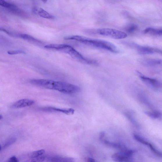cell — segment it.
<instances>
[{
	"instance_id": "20",
	"label": "cell",
	"mask_w": 162,
	"mask_h": 162,
	"mask_svg": "<svg viewBox=\"0 0 162 162\" xmlns=\"http://www.w3.org/2000/svg\"><path fill=\"white\" fill-rule=\"evenodd\" d=\"M0 6L8 8H12L14 6L12 5L5 1V0H0Z\"/></svg>"
},
{
	"instance_id": "21",
	"label": "cell",
	"mask_w": 162,
	"mask_h": 162,
	"mask_svg": "<svg viewBox=\"0 0 162 162\" xmlns=\"http://www.w3.org/2000/svg\"><path fill=\"white\" fill-rule=\"evenodd\" d=\"M16 139L15 138H12L8 139L4 144L3 147H6L12 145V144L16 142Z\"/></svg>"
},
{
	"instance_id": "27",
	"label": "cell",
	"mask_w": 162,
	"mask_h": 162,
	"mask_svg": "<svg viewBox=\"0 0 162 162\" xmlns=\"http://www.w3.org/2000/svg\"><path fill=\"white\" fill-rule=\"evenodd\" d=\"M2 118H3V116H2V115H0V120L2 119Z\"/></svg>"
},
{
	"instance_id": "5",
	"label": "cell",
	"mask_w": 162,
	"mask_h": 162,
	"mask_svg": "<svg viewBox=\"0 0 162 162\" xmlns=\"http://www.w3.org/2000/svg\"><path fill=\"white\" fill-rule=\"evenodd\" d=\"M136 152L135 150H127L121 151L114 154L112 156L113 160L116 162L132 161V156L134 153Z\"/></svg>"
},
{
	"instance_id": "7",
	"label": "cell",
	"mask_w": 162,
	"mask_h": 162,
	"mask_svg": "<svg viewBox=\"0 0 162 162\" xmlns=\"http://www.w3.org/2000/svg\"><path fill=\"white\" fill-rule=\"evenodd\" d=\"M138 51L142 55H150L154 54H161V50L155 48L150 47L140 46L138 45H135Z\"/></svg>"
},
{
	"instance_id": "3",
	"label": "cell",
	"mask_w": 162,
	"mask_h": 162,
	"mask_svg": "<svg viewBox=\"0 0 162 162\" xmlns=\"http://www.w3.org/2000/svg\"><path fill=\"white\" fill-rule=\"evenodd\" d=\"M45 48L57 50L67 54L79 62L91 65H98L97 61L86 58L70 45L66 44H50L44 46Z\"/></svg>"
},
{
	"instance_id": "25",
	"label": "cell",
	"mask_w": 162,
	"mask_h": 162,
	"mask_svg": "<svg viewBox=\"0 0 162 162\" xmlns=\"http://www.w3.org/2000/svg\"><path fill=\"white\" fill-rule=\"evenodd\" d=\"M88 161L90 162H95V161L94 159H93V158H88Z\"/></svg>"
},
{
	"instance_id": "28",
	"label": "cell",
	"mask_w": 162,
	"mask_h": 162,
	"mask_svg": "<svg viewBox=\"0 0 162 162\" xmlns=\"http://www.w3.org/2000/svg\"><path fill=\"white\" fill-rule=\"evenodd\" d=\"M1 149H2L1 146V145H0V151H1Z\"/></svg>"
},
{
	"instance_id": "13",
	"label": "cell",
	"mask_w": 162,
	"mask_h": 162,
	"mask_svg": "<svg viewBox=\"0 0 162 162\" xmlns=\"http://www.w3.org/2000/svg\"><path fill=\"white\" fill-rule=\"evenodd\" d=\"M101 141L104 142L106 145L108 146L113 147L114 148L120 149L121 151L127 149V147L124 145H121V144L111 142L103 139Z\"/></svg>"
},
{
	"instance_id": "11",
	"label": "cell",
	"mask_w": 162,
	"mask_h": 162,
	"mask_svg": "<svg viewBox=\"0 0 162 162\" xmlns=\"http://www.w3.org/2000/svg\"><path fill=\"white\" fill-rule=\"evenodd\" d=\"M19 37L25 40L33 43L37 45H41L43 44L42 42L30 35L26 34H20L19 35Z\"/></svg>"
},
{
	"instance_id": "16",
	"label": "cell",
	"mask_w": 162,
	"mask_h": 162,
	"mask_svg": "<svg viewBox=\"0 0 162 162\" xmlns=\"http://www.w3.org/2000/svg\"><path fill=\"white\" fill-rule=\"evenodd\" d=\"M145 114L147 116L153 119L160 118L161 117V113L159 111H156L153 112L145 111Z\"/></svg>"
},
{
	"instance_id": "10",
	"label": "cell",
	"mask_w": 162,
	"mask_h": 162,
	"mask_svg": "<svg viewBox=\"0 0 162 162\" xmlns=\"http://www.w3.org/2000/svg\"><path fill=\"white\" fill-rule=\"evenodd\" d=\"M34 11L36 14L44 18L48 19H54V17L42 8H36Z\"/></svg>"
},
{
	"instance_id": "17",
	"label": "cell",
	"mask_w": 162,
	"mask_h": 162,
	"mask_svg": "<svg viewBox=\"0 0 162 162\" xmlns=\"http://www.w3.org/2000/svg\"><path fill=\"white\" fill-rule=\"evenodd\" d=\"M138 26L135 24H131L126 28V31L128 33H131L137 30Z\"/></svg>"
},
{
	"instance_id": "18",
	"label": "cell",
	"mask_w": 162,
	"mask_h": 162,
	"mask_svg": "<svg viewBox=\"0 0 162 162\" xmlns=\"http://www.w3.org/2000/svg\"><path fill=\"white\" fill-rule=\"evenodd\" d=\"M133 137L134 139L136 140L137 141L143 144L144 145L149 146L150 145V143H149L148 142L146 141L145 140L141 137V136L138 135L134 134Z\"/></svg>"
},
{
	"instance_id": "26",
	"label": "cell",
	"mask_w": 162,
	"mask_h": 162,
	"mask_svg": "<svg viewBox=\"0 0 162 162\" xmlns=\"http://www.w3.org/2000/svg\"><path fill=\"white\" fill-rule=\"evenodd\" d=\"M41 1H42L43 3H47V0H41Z\"/></svg>"
},
{
	"instance_id": "24",
	"label": "cell",
	"mask_w": 162,
	"mask_h": 162,
	"mask_svg": "<svg viewBox=\"0 0 162 162\" xmlns=\"http://www.w3.org/2000/svg\"><path fill=\"white\" fill-rule=\"evenodd\" d=\"M105 135V132H102L100 133L99 139L100 140H102L103 139V138Z\"/></svg>"
},
{
	"instance_id": "19",
	"label": "cell",
	"mask_w": 162,
	"mask_h": 162,
	"mask_svg": "<svg viewBox=\"0 0 162 162\" xmlns=\"http://www.w3.org/2000/svg\"><path fill=\"white\" fill-rule=\"evenodd\" d=\"M45 151L44 149H41L32 152L31 154L30 157L32 158H37L42 155L45 153Z\"/></svg>"
},
{
	"instance_id": "8",
	"label": "cell",
	"mask_w": 162,
	"mask_h": 162,
	"mask_svg": "<svg viewBox=\"0 0 162 162\" xmlns=\"http://www.w3.org/2000/svg\"><path fill=\"white\" fill-rule=\"evenodd\" d=\"M35 103L34 101L29 99H24L20 100L14 104L13 106L16 108H21L31 106Z\"/></svg>"
},
{
	"instance_id": "12",
	"label": "cell",
	"mask_w": 162,
	"mask_h": 162,
	"mask_svg": "<svg viewBox=\"0 0 162 162\" xmlns=\"http://www.w3.org/2000/svg\"><path fill=\"white\" fill-rule=\"evenodd\" d=\"M144 33L151 35L161 36L162 35V30L161 29H156L149 27L147 28L143 31Z\"/></svg>"
},
{
	"instance_id": "14",
	"label": "cell",
	"mask_w": 162,
	"mask_h": 162,
	"mask_svg": "<svg viewBox=\"0 0 162 162\" xmlns=\"http://www.w3.org/2000/svg\"><path fill=\"white\" fill-rule=\"evenodd\" d=\"M143 63L147 66H155L161 65L162 61L160 59H146L143 60Z\"/></svg>"
},
{
	"instance_id": "1",
	"label": "cell",
	"mask_w": 162,
	"mask_h": 162,
	"mask_svg": "<svg viewBox=\"0 0 162 162\" xmlns=\"http://www.w3.org/2000/svg\"><path fill=\"white\" fill-rule=\"evenodd\" d=\"M30 82L39 87L55 90L65 94H74L81 90L78 86L65 82L46 79H33L31 80Z\"/></svg>"
},
{
	"instance_id": "6",
	"label": "cell",
	"mask_w": 162,
	"mask_h": 162,
	"mask_svg": "<svg viewBox=\"0 0 162 162\" xmlns=\"http://www.w3.org/2000/svg\"><path fill=\"white\" fill-rule=\"evenodd\" d=\"M140 78L147 86L154 89H158L161 87V83L156 79L150 78L145 76L140 72L136 71Z\"/></svg>"
},
{
	"instance_id": "22",
	"label": "cell",
	"mask_w": 162,
	"mask_h": 162,
	"mask_svg": "<svg viewBox=\"0 0 162 162\" xmlns=\"http://www.w3.org/2000/svg\"><path fill=\"white\" fill-rule=\"evenodd\" d=\"M8 53L10 55L19 54L24 53V52L21 50H10L8 52Z\"/></svg>"
},
{
	"instance_id": "9",
	"label": "cell",
	"mask_w": 162,
	"mask_h": 162,
	"mask_svg": "<svg viewBox=\"0 0 162 162\" xmlns=\"http://www.w3.org/2000/svg\"><path fill=\"white\" fill-rule=\"evenodd\" d=\"M43 109L46 111H58L68 115H73L75 111L72 108L63 109L51 107H46Z\"/></svg>"
},
{
	"instance_id": "2",
	"label": "cell",
	"mask_w": 162,
	"mask_h": 162,
	"mask_svg": "<svg viewBox=\"0 0 162 162\" xmlns=\"http://www.w3.org/2000/svg\"><path fill=\"white\" fill-rule=\"evenodd\" d=\"M66 40H74L92 47L105 50L114 53H117L118 50L116 46L112 43L102 40L89 38L82 36L72 35L64 37Z\"/></svg>"
},
{
	"instance_id": "4",
	"label": "cell",
	"mask_w": 162,
	"mask_h": 162,
	"mask_svg": "<svg viewBox=\"0 0 162 162\" xmlns=\"http://www.w3.org/2000/svg\"><path fill=\"white\" fill-rule=\"evenodd\" d=\"M97 34L115 39H124L127 37V33L114 29L104 28L99 29L96 31Z\"/></svg>"
},
{
	"instance_id": "15",
	"label": "cell",
	"mask_w": 162,
	"mask_h": 162,
	"mask_svg": "<svg viewBox=\"0 0 162 162\" xmlns=\"http://www.w3.org/2000/svg\"><path fill=\"white\" fill-rule=\"evenodd\" d=\"M48 160L52 162H72V158L60 157H53L48 158Z\"/></svg>"
},
{
	"instance_id": "23",
	"label": "cell",
	"mask_w": 162,
	"mask_h": 162,
	"mask_svg": "<svg viewBox=\"0 0 162 162\" xmlns=\"http://www.w3.org/2000/svg\"><path fill=\"white\" fill-rule=\"evenodd\" d=\"M8 161L10 162H19V161L15 156H13L10 158Z\"/></svg>"
}]
</instances>
